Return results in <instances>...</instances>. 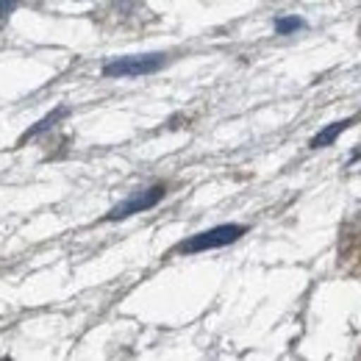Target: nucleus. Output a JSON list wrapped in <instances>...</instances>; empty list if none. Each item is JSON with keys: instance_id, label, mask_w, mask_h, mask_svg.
<instances>
[{"instance_id": "nucleus-6", "label": "nucleus", "mask_w": 361, "mask_h": 361, "mask_svg": "<svg viewBox=\"0 0 361 361\" xmlns=\"http://www.w3.org/2000/svg\"><path fill=\"white\" fill-rule=\"evenodd\" d=\"M17 6V0H0V17H6V14H11V8Z\"/></svg>"}, {"instance_id": "nucleus-2", "label": "nucleus", "mask_w": 361, "mask_h": 361, "mask_svg": "<svg viewBox=\"0 0 361 361\" xmlns=\"http://www.w3.org/2000/svg\"><path fill=\"white\" fill-rule=\"evenodd\" d=\"M164 56L161 53H150V56H128V59H114L103 67L106 78H134V75H150L159 73L164 67Z\"/></svg>"}, {"instance_id": "nucleus-5", "label": "nucleus", "mask_w": 361, "mask_h": 361, "mask_svg": "<svg viewBox=\"0 0 361 361\" xmlns=\"http://www.w3.org/2000/svg\"><path fill=\"white\" fill-rule=\"evenodd\" d=\"M303 23L298 20V17H289V20H278L275 23V28H278V34H292V31H298Z\"/></svg>"}, {"instance_id": "nucleus-4", "label": "nucleus", "mask_w": 361, "mask_h": 361, "mask_svg": "<svg viewBox=\"0 0 361 361\" xmlns=\"http://www.w3.org/2000/svg\"><path fill=\"white\" fill-rule=\"evenodd\" d=\"M345 128H350V120H339V123H334V126H328V128H322L319 134L312 139V147H328V145H334L336 142V136L342 134Z\"/></svg>"}, {"instance_id": "nucleus-1", "label": "nucleus", "mask_w": 361, "mask_h": 361, "mask_svg": "<svg viewBox=\"0 0 361 361\" xmlns=\"http://www.w3.org/2000/svg\"><path fill=\"white\" fill-rule=\"evenodd\" d=\"M247 228L245 226H217L209 228L186 242H180L178 250L180 253H200V250H214V247H226V245H233L239 236H245Z\"/></svg>"}, {"instance_id": "nucleus-3", "label": "nucleus", "mask_w": 361, "mask_h": 361, "mask_svg": "<svg viewBox=\"0 0 361 361\" xmlns=\"http://www.w3.org/2000/svg\"><path fill=\"white\" fill-rule=\"evenodd\" d=\"M164 195H167V189H164L161 183H159V186H150V189H145V192H136L128 200H123L120 206H114V209L109 212V220L117 223V220H126V217H131V214L147 212V209H153L156 203H161Z\"/></svg>"}]
</instances>
